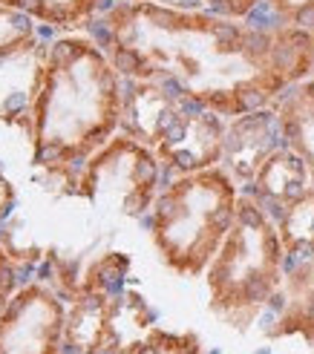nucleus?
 I'll return each instance as SVG.
<instances>
[{
	"mask_svg": "<svg viewBox=\"0 0 314 354\" xmlns=\"http://www.w3.org/2000/svg\"><path fill=\"white\" fill-rule=\"evenodd\" d=\"M86 26L121 78L156 81L222 118L274 107L314 78V29L124 0Z\"/></svg>",
	"mask_w": 314,
	"mask_h": 354,
	"instance_id": "1",
	"label": "nucleus"
},
{
	"mask_svg": "<svg viewBox=\"0 0 314 354\" xmlns=\"http://www.w3.org/2000/svg\"><path fill=\"white\" fill-rule=\"evenodd\" d=\"M35 98V165L84 170L121 127V73L93 38H58Z\"/></svg>",
	"mask_w": 314,
	"mask_h": 354,
	"instance_id": "2",
	"label": "nucleus"
},
{
	"mask_svg": "<svg viewBox=\"0 0 314 354\" xmlns=\"http://www.w3.org/2000/svg\"><path fill=\"white\" fill-rule=\"evenodd\" d=\"M239 187L225 167L170 179L153 202L147 227L162 259L182 277L207 271L237 219Z\"/></svg>",
	"mask_w": 314,
	"mask_h": 354,
	"instance_id": "3",
	"label": "nucleus"
},
{
	"mask_svg": "<svg viewBox=\"0 0 314 354\" xmlns=\"http://www.w3.org/2000/svg\"><path fill=\"white\" fill-rule=\"evenodd\" d=\"M283 279L286 251L280 231L266 210L242 193L234 227L207 265L211 308L234 326H246L271 306Z\"/></svg>",
	"mask_w": 314,
	"mask_h": 354,
	"instance_id": "4",
	"label": "nucleus"
},
{
	"mask_svg": "<svg viewBox=\"0 0 314 354\" xmlns=\"http://www.w3.org/2000/svg\"><path fill=\"white\" fill-rule=\"evenodd\" d=\"M286 147L280 118L274 107H263L246 115H237L228 121L225 130V147H222V167L231 173L237 185H251L271 153Z\"/></svg>",
	"mask_w": 314,
	"mask_h": 354,
	"instance_id": "5",
	"label": "nucleus"
},
{
	"mask_svg": "<svg viewBox=\"0 0 314 354\" xmlns=\"http://www.w3.org/2000/svg\"><path fill=\"white\" fill-rule=\"evenodd\" d=\"M311 187L314 185H311L306 162L294 150L280 147L277 153H271V158L263 167H259L254 182L242 187V193L251 196L277 222L286 214V207L294 205L297 199H303Z\"/></svg>",
	"mask_w": 314,
	"mask_h": 354,
	"instance_id": "6",
	"label": "nucleus"
},
{
	"mask_svg": "<svg viewBox=\"0 0 314 354\" xmlns=\"http://www.w3.org/2000/svg\"><path fill=\"white\" fill-rule=\"evenodd\" d=\"M274 110H277V118H280L286 147L294 150L306 162L311 185H314V78L288 86L277 98Z\"/></svg>",
	"mask_w": 314,
	"mask_h": 354,
	"instance_id": "7",
	"label": "nucleus"
},
{
	"mask_svg": "<svg viewBox=\"0 0 314 354\" xmlns=\"http://www.w3.org/2000/svg\"><path fill=\"white\" fill-rule=\"evenodd\" d=\"M286 251V274L311 268L314 262V187L303 199L286 207V214L274 222Z\"/></svg>",
	"mask_w": 314,
	"mask_h": 354,
	"instance_id": "8",
	"label": "nucleus"
},
{
	"mask_svg": "<svg viewBox=\"0 0 314 354\" xmlns=\"http://www.w3.org/2000/svg\"><path fill=\"white\" fill-rule=\"evenodd\" d=\"M116 0H0V6L29 12L35 21L52 29H78L107 12Z\"/></svg>",
	"mask_w": 314,
	"mask_h": 354,
	"instance_id": "9",
	"label": "nucleus"
},
{
	"mask_svg": "<svg viewBox=\"0 0 314 354\" xmlns=\"http://www.w3.org/2000/svg\"><path fill=\"white\" fill-rule=\"evenodd\" d=\"M35 38H38V21L29 12L0 6V61L32 49Z\"/></svg>",
	"mask_w": 314,
	"mask_h": 354,
	"instance_id": "10",
	"label": "nucleus"
},
{
	"mask_svg": "<svg viewBox=\"0 0 314 354\" xmlns=\"http://www.w3.org/2000/svg\"><path fill=\"white\" fill-rule=\"evenodd\" d=\"M259 9L266 12V24L314 29V0H266Z\"/></svg>",
	"mask_w": 314,
	"mask_h": 354,
	"instance_id": "11",
	"label": "nucleus"
},
{
	"mask_svg": "<svg viewBox=\"0 0 314 354\" xmlns=\"http://www.w3.org/2000/svg\"><path fill=\"white\" fill-rule=\"evenodd\" d=\"M207 12L234 17V21H248V17L266 3V0H202Z\"/></svg>",
	"mask_w": 314,
	"mask_h": 354,
	"instance_id": "12",
	"label": "nucleus"
},
{
	"mask_svg": "<svg viewBox=\"0 0 314 354\" xmlns=\"http://www.w3.org/2000/svg\"><path fill=\"white\" fill-rule=\"evenodd\" d=\"M124 3H162V6H176V9H205L202 0H124Z\"/></svg>",
	"mask_w": 314,
	"mask_h": 354,
	"instance_id": "13",
	"label": "nucleus"
},
{
	"mask_svg": "<svg viewBox=\"0 0 314 354\" xmlns=\"http://www.w3.org/2000/svg\"><path fill=\"white\" fill-rule=\"evenodd\" d=\"M12 210V193H9V185L3 182V176H0V219H6Z\"/></svg>",
	"mask_w": 314,
	"mask_h": 354,
	"instance_id": "14",
	"label": "nucleus"
},
{
	"mask_svg": "<svg viewBox=\"0 0 314 354\" xmlns=\"http://www.w3.org/2000/svg\"><path fill=\"white\" fill-rule=\"evenodd\" d=\"M311 277H314V262H311Z\"/></svg>",
	"mask_w": 314,
	"mask_h": 354,
	"instance_id": "15",
	"label": "nucleus"
}]
</instances>
